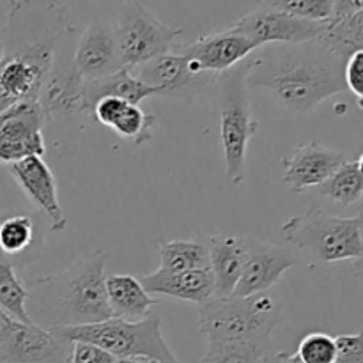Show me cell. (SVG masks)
I'll return each instance as SVG.
<instances>
[{
	"mask_svg": "<svg viewBox=\"0 0 363 363\" xmlns=\"http://www.w3.org/2000/svg\"><path fill=\"white\" fill-rule=\"evenodd\" d=\"M71 30L66 0H9L0 28V112L38 101L57 48Z\"/></svg>",
	"mask_w": 363,
	"mask_h": 363,
	"instance_id": "cell-1",
	"label": "cell"
},
{
	"mask_svg": "<svg viewBox=\"0 0 363 363\" xmlns=\"http://www.w3.org/2000/svg\"><path fill=\"white\" fill-rule=\"evenodd\" d=\"M344 64L318 39L268 48L248 57L247 85L268 89L293 112L311 113L330 96L347 91Z\"/></svg>",
	"mask_w": 363,
	"mask_h": 363,
	"instance_id": "cell-2",
	"label": "cell"
},
{
	"mask_svg": "<svg viewBox=\"0 0 363 363\" xmlns=\"http://www.w3.org/2000/svg\"><path fill=\"white\" fill-rule=\"evenodd\" d=\"M106 254L89 250L66 269L27 280V312L43 328H67L113 318L105 287Z\"/></svg>",
	"mask_w": 363,
	"mask_h": 363,
	"instance_id": "cell-3",
	"label": "cell"
},
{
	"mask_svg": "<svg viewBox=\"0 0 363 363\" xmlns=\"http://www.w3.org/2000/svg\"><path fill=\"white\" fill-rule=\"evenodd\" d=\"M282 307L266 293L255 296H213L199 307V330L206 344L245 342L269 347Z\"/></svg>",
	"mask_w": 363,
	"mask_h": 363,
	"instance_id": "cell-4",
	"label": "cell"
},
{
	"mask_svg": "<svg viewBox=\"0 0 363 363\" xmlns=\"http://www.w3.org/2000/svg\"><path fill=\"white\" fill-rule=\"evenodd\" d=\"M69 342H91L117 360H142L156 363H183L167 344L162 333V319L156 314L138 321L110 318L101 323L67 328H50Z\"/></svg>",
	"mask_w": 363,
	"mask_h": 363,
	"instance_id": "cell-5",
	"label": "cell"
},
{
	"mask_svg": "<svg viewBox=\"0 0 363 363\" xmlns=\"http://www.w3.org/2000/svg\"><path fill=\"white\" fill-rule=\"evenodd\" d=\"M248 57L216 80L220 116V144L225 160L227 179L240 186L247 174V151L259 124L254 121L247 85Z\"/></svg>",
	"mask_w": 363,
	"mask_h": 363,
	"instance_id": "cell-6",
	"label": "cell"
},
{
	"mask_svg": "<svg viewBox=\"0 0 363 363\" xmlns=\"http://www.w3.org/2000/svg\"><path fill=\"white\" fill-rule=\"evenodd\" d=\"M362 216H333L321 208H311L294 215L282 225V234L291 245L307 250L323 262L362 261Z\"/></svg>",
	"mask_w": 363,
	"mask_h": 363,
	"instance_id": "cell-7",
	"label": "cell"
},
{
	"mask_svg": "<svg viewBox=\"0 0 363 363\" xmlns=\"http://www.w3.org/2000/svg\"><path fill=\"white\" fill-rule=\"evenodd\" d=\"M112 30L123 66L128 69L170 52L183 32L160 21L138 0H124Z\"/></svg>",
	"mask_w": 363,
	"mask_h": 363,
	"instance_id": "cell-8",
	"label": "cell"
},
{
	"mask_svg": "<svg viewBox=\"0 0 363 363\" xmlns=\"http://www.w3.org/2000/svg\"><path fill=\"white\" fill-rule=\"evenodd\" d=\"M71 346L53 330L0 312V363H69Z\"/></svg>",
	"mask_w": 363,
	"mask_h": 363,
	"instance_id": "cell-9",
	"label": "cell"
},
{
	"mask_svg": "<svg viewBox=\"0 0 363 363\" xmlns=\"http://www.w3.org/2000/svg\"><path fill=\"white\" fill-rule=\"evenodd\" d=\"M74 38H77V32L73 28L57 48L45 84L39 92L38 103L46 121L64 119L74 113H82V94H84L85 80L74 66L73 52L77 41L71 45Z\"/></svg>",
	"mask_w": 363,
	"mask_h": 363,
	"instance_id": "cell-10",
	"label": "cell"
},
{
	"mask_svg": "<svg viewBox=\"0 0 363 363\" xmlns=\"http://www.w3.org/2000/svg\"><path fill=\"white\" fill-rule=\"evenodd\" d=\"M220 74L197 71L174 46L170 52L138 66V80L155 89L156 96H169L191 103L204 89L213 87Z\"/></svg>",
	"mask_w": 363,
	"mask_h": 363,
	"instance_id": "cell-11",
	"label": "cell"
},
{
	"mask_svg": "<svg viewBox=\"0 0 363 363\" xmlns=\"http://www.w3.org/2000/svg\"><path fill=\"white\" fill-rule=\"evenodd\" d=\"M46 119L38 101L16 103L0 112V163L45 155Z\"/></svg>",
	"mask_w": 363,
	"mask_h": 363,
	"instance_id": "cell-12",
	"label": "cell"
},
{
	"mask_svg": "<svg viewBox=\"0 0 363 363\" xmlns=\"http://www.w3.org/2000/svg\"><path fill=\"white\" fill-rule=\"evenodd\" d=\"M325 23L326 21L301 20L286 13L259 7L238 20L230 28L250 39L259 50L261 46L272 45V43L300 45V43L314 41L321 35Z\"/></svg>",
	"mask_w": 363,
	"mask_h": 363,
	"instance_id": "cell-13",
	"label": "cell"
},
{
	"mask_svg": "<svg viewBox=\"0 0 363 363\" xmlns=\"http://www.w3.org/2000/svg\"><path fill=\"white\" fill-rule=\"evenodd\" d=\"M296 264L287 248L245 236V262L233 296H255L272 289Z\"/></svg>",
	"mask_w": 363,
	"mask_h": 363,
	"instance_id": "cell-14",
	"label": "cell"
},
{
	"mask_svg": "<svg viewBox=\"0 0 363 363\" xmlns=\"http://www.w3.org/2000/svg\"><path fill=\"white\" fill-rule=\"evenodd\" d=\"M176 50L186 57L191 67L197 71L222 74L236 64L243 62L257 50V46L233 28H227V30L202 35L191 43L176 45Z\"/></svg>",
	"mask_w": 363,
	"mask_h": 363,
	"instance_id": "cell-15",
	"label": "cell"
},
{
	"mask_svg": "<svg viewBox=\"0 0 363 363\" xmlns=\"http://www.w3.org/2000/svg\"><path fill=\"white\" fill-rule=\"evenodd\" d=\"M11 176L18 183L28 201L46 216L53 233H62L67 227L66 213L57 195V183L52 169L43 156H28L9 165Z\"/></svg>",
	"mask_w": 363,
	"mask_h": 363,
	"instance_id": "cell-16",
	"label": "cell"
},
{
	"mask_svg": "<svg viewBox=\"0 0 363 363\" xmlns=\"http://www.w3.org/2000/svg\"><path fill=\"white\" fill-rule=\"evenodd\" d=\"M73 60L85 82L108 77L124 67L112 27L99 20L91 21L77 38Z\"/></svg>",
	"mask_w": 363,
	"mask_h": 363,
	"instance_id": "cell-17",
	"label": "cell"
},
{
	"mask_svg": "<svg viewBox=\"0 0 363 363\" xmlns=\"http://www.w3.org/2000/svg\"><path fill=\"white\" fill-rule=\"evenodd\" d=\"M344 162H346V156L335 149L315 144V142L298 144L293 155L282 158L284 184L293 191L318 188Z\"/></svg>",
	"mask_w": 363,
	"mask_h": 363,
	"instance_id": "cell-18",
	"label": "cell"
},
{
	"mask_svg": "<svg viewBox=\"0 0 363 363\" xmlns=\"http://www.w3.org/2000/svg\"><path fill=\"white\" fill-rule=\"evenodd\" d=\"M142 287L149 294L176 298L188 303L202 305L215 296V280L211 269H188V272H162L156 269L151 275H144Z\"/></svg>",
	"mask_w": 363,
	"mask_h": 363,
	"instance_id": "cell-19",
	"label": "cell"
},
{
	"mask_svg": "<svg viewBox=\"0 0 363 363\" xmlns=\"http://www.w3.org/2000/svg\"><path fill=\"white\" fill-rule=\"evenodd\" d=\"M91 113L103 126L113 130L123 140L131 144L142 145L152 138L156 117L126 99L103 98L96 103Z\"/></svg>",
	"mask_w": 363,
	"mask_h": 363,
	"instance_id": "cell-20",
	"label": "cell"
},
{
	"mask_svg": "<svg viewBox=\"0 0 363 363\" xmlns=\"http://www.w3.org/2000/svg\"><path fill=\"white\" fill-rule=\"evenodd\" d=\"M215 296H233L245 262V236L215 234L206 238Z\"/></svg>",
	"mask_w": 363,
	"mask_h": 363,
	"instance_id": "cell-21",
	"label": "cell"
},
{
	"mask_svg": "<svg viewBox=\"0 0 363 363\" xmlns=\"http://www.w3.org/2000/svg\"><path fill=\"white\" fill-rule=\"evenodd\" d=\"M43 234L30 215H13L0 218V252L14 264L16 272L41 255Z\"/></svg>",
	"mask_w": 363,
	"mask_h": 363,
	"instance_id": "cell-22",
	"label": "cell"
},
{
	"mask_svg": "<svg viewBox=\"0 0 363 363\" xmlns=\"http://www.w3.org/2000/svg\"><path fill=\"white\" fill-rule=\"evenodd\" d=\"M106 300L113 318L138 321L151 315V308L158 300L142 287L140 280L128 273H116L105 279Z\"/></svg>",
	"mask_w": 363,
	"mask_h": 363,
	"instance_id": "cell-23",
	"label": "cell"
},
{
	"mask_svg": "<svg viewBox=\"0 0 363 363\" xmlns=\"http://www.w3.org/2000/svg\"><path fill=\"white\" fill-rule=\"evenodd\" d=\"M149 96H156L155 89L142 84L137 77L131 74V69L123 67L108 77L85 82L84 94H82V113H91L96 103L103 98H121L138 105Z\"/></svg>",
	"mask_w": 363,
	"mask_h": 363,
	"instance_id": "cell-24",
	"label": "cell"
},
{
	"mask_svg": "<svg viewBox=\"0 0 363 363\" xmlns=\"http://www.w3.org/2000/svg\"><path fill=\"white\" fill-rule=\"evenodd\" d=\"M318 194L325 195L335 204L350 208L358 204L363 195V158L344 162L328 179L319 184Z\"/></svg>",
	"mask_w": 363,
	"mask_h": 363,
	"instance_id": "cell-25",
	"label": "cell"
},
{
	"mask_svg": "<svg viewBox=\"0 0 363 363\" xmlns=\"http://www.w3.org/2000/svg\"><path fill=\"white\" fill-rule=\"evenodd\" d=\"M162 272H188L209 268V252L206 240L158 241Z\"/></svg>",
	"mask_w": 363,
	"mask_h": 363,
	"instance_id": "cell-26",
	"label": "cell"
},
{
	"mask_svg": "<svg viewBox=\"0 0 363 363\" xmlns=\"http://www.w3.org/2000/svg\"><path fill=\"white\" fill-rule=\"evenodd\" d=\"M318 41L346 62L350 55L363 50V11L340 20L326 21Z\"/></svg>",
	"mask_w": 363,
	"mask_h": 363,
	"instance_id": "cell-27",
	"label": "cell"
},
{
	"mask_svg": "<svg viewBox=\"0 0 363 363\" xmlns=\"http://www.w3.org/2000/svg\"><path fill=\"white\" fill-rule=\"evenodd\" d=\"M0 312L21 323H32L27 312V289L13 262L0 252Z\"/></svg>",
	"mask_w": 363,
	"mask_h": 363,
	"instance_id": "cell-28",
	"label": "cell"
},
{
	"mask_svg": "<svg viewBox=\"0 0 363 363\" xmlns=\"http://www.w3.org/2000/svg\"><path fill=\"white\" fill-rule=\"evenodd\" d=\"M269 347L245 342L206 344L201 363H264Z\"/></svg>",
	"mask_w": 363,
	"mask_h": 363,
	"instance_id": "cell-29",
	"label": "cell"
},
{
	"mask_svg": "<svg viewBox=\"0 0 363 363\" xmlns=\"http://www.w3.org/2000/svg\"><path fill=\"white\" fill-rule=\"evenodd\" d=\"M261 7L311 21L332 18V0H261Z\"/></svg>",
	"mask_w": 363,
	"mask_h": 363,
	"instance_id": "cell-30",
	"label": "cell"
},
{
	"mask_svg": "<svg viewBox=\"0 0 363 363\" xmlns=\"http://www.w3.org/2000/svg\"><path fill=\"white\" fill-rule=\"evenodd\" d=\"M296 354L303 363H335V339L326 333L312 332L301 339Z\"/></svg>",
	"mask_w": 363,
	"mask_h": 363,
	"instance_id": "cell-31",
	"label": "cell"
},
{
	"mask_svg": "<svg viewBox=\"0 0 363 363\" xmlns=\"http://www.w3.org/2000/svg\"><path fill=\"white\" fill-rule=\"evenodd\" d=\"M344 84L346 89H350L354 96H357L358 106L362 108L363 101V50L360 52H354L353 55H350V59L344 64Z\"/></svg>",
	"mask_w": 363,
	"mask_h": 363,
	"instance_id": "cell-32",
	"label": "cell"
},
{
	"mask_svg": "<svg viewBox=\"0 0 363 363\" xmlns=\"http://www.w3.org/2000/svg\"><path fill=\"white\" fill-rule=\"evenodd\" d=\"M335 363H363L362 332L353 335H339L335 339Z\"/></svg>",
	"mask_w": 363,
	"mask_h": 363,
	"instance_id": "cell-33",
	"label": "cell"
},
{
	"mask_svg": "<svg viewBox=\"0 0 363 363\" xmlns=\"http://www.w3.org/2000/svg\"><path fill=\"white\" fill-rule=\"evenodd\" d=\"M117 358L91 342H73L69 363H116Z\"/></svg>",
	"mask_w": 363,
	"mask_h": 363,
	"instance_id": "cell-34",
	"label": "cell"
},
{
	"mask_svg": "<svg viewBox=\"0 0 363 363\" xmlns=\"http://www.w3.org/2000/svg\"><path fill=\"white\" fill-rule=\"evenodd\" d=\"M360 11H363V0H332V18L330 20H340V18L360 13Z\"/></svg>",
	"mask_w": 363,
	"mask_h": 363,
	"instance_id": "cell-35",
	"label": "cell"
},
{
	"mask_svg": "<svg viewBox=\"0 0 363 363\" xmlns=\"http://www.w3.org/2000/svg\"><path fill=\"white\" fill-rule=\"evenodd\" d=\"M279 363H303L296 353H280Z\"/></svg>",
	"mask_w": 363,
	"mask_h": 363,
	"instance_id": "cell-36",
	"label": "cell"
},
{
	"mask_svg": "<svg viewBox=\"0 0 363 363\" xmlns=\"http://www.w3.org/2000/svg\"><path fill=\"white\" fill-rule=\"evenodd\" d=\"M116 363H156V362H142V360H117Z\"/></svg>",
	"mask_w": 363,
	"mask_h": 363,
	"instance_id": "cell-37",
	"label": "cell"
},
{
	"mask_svg": "<svg viewBox=\"0 0 363 363\" xmlns=\"http://www.w3.org/2000/svg\"><path fill=\"white\" fill-rule=\"evenodd\" d=\"M0 59H2V43H0Z\"/></svg>",
	"mask_w": 363,
	"mask_h": 363,
	"instance_id": "cell-38",
	"label": "cell"
}]
</instances>
